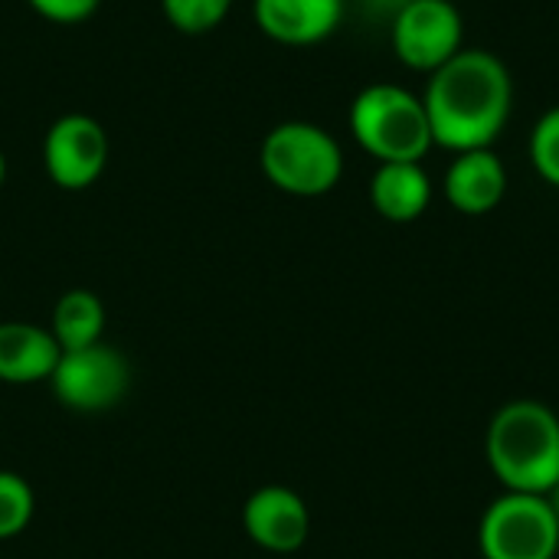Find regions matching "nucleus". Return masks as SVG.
I'll return each instance as SVG.
<instances>
[{
	"label": "nucleus",
	"mask_w": 559,
	"mask_h": 559,
	"mask_svg": "<svg viewBox=\"0 0 559 559\" xmlns=\"http://www.w3.org/2000/svg\"><path fill=\"white\" fill-rule=\"evenodd\" d=\"M485 455L504 491L550 495L559 481V416L537 400L504 403L488 426Z\"/></svg>",
	"instance_id": "f03ea898"
},
{
	"label": "nucleus",
	"mask_w": 559,
	"mask_h": 559,
	"mask_svg": "<svg viewBox=\"0 0 559 559\" xmlns=\"http://www.w3.org/2000/svg\"><path fill=\"white\" fill-rule=\"evenodd\" d=\"M62 347L56 344L49 328L26 324V321H3L0 324V383L29 386L52 377Z\"/></svg>",
	"instance_id": "f8f14e48"
},
{
	"label": "nucleus",
	"mask_w": 559,
	"mask_h": 559,
	"mask_svg": "<svg viewBox=\"0 0 559 559\" xmlns=\"http://www.w3.org/2000/svg\"><path fill=\"white\" fill-rule=\"evenodd\" d=\"M108 131L92 115H62L43 134V170L59 190H88L108 167Z\"/></svg>",
	"instance_id": "6e6552de"
},
{
	"label": "nucleus",
	"mask_w": 559,
	"mask_h": 559,
	"mask_svg": "<svg viewBox=\"0 0 559 559\" xmlns=\"http://www.w3.org/2000/svg\"><path fill=\"white\" fill-rule=\"evenodd\" d=\"M390 46L406 69L432 75L465 49V16L452 0H413L390 20Z\"/></svg>",
	"instance_id": "423d86ee"
},
{
	"label": "nucleus",
	"mask_w": 559,
	"mask_h": 559,
	"mask_svg": "<svg viewBox=\"0 0 559 559\" xmlns=\"http://www.w3.org/2000/svg\"><path fill=\"white\" fill-rule=\"evenodd\" d=\"M478 547L485 559H557L559 518L550 498L504 491L481 518Z\"/></svg>",
	"instance_id": "39448f33"
},
{
	"label": "nucleus",
	"mask_w": 559,
	"mask_h": 559,
	"mask_svg": "<svg viewBox=\"0 0 559 559\" xmlns=\"http://www.w3.org/2000/svg\"><path fill=\"white\" fill-rule=\"evenodd\" d=\"M432 144L452 154L495 147L514 111V75L491 49H462L426 82Z\"/></svg>",
	"instance_id": "f257e3e1"
},
{
	"label": "nucleus",
	"mask_w": 559,
	"mask_h": 559,
	"mask_svg": "<svg viewBox=\"0 0 559 559\" xmlns=\"http://www.w3.org/2000/svg\"><path fill=\"white\" fill-rule=\"evenodd\" d=\"M547 498H550V504H554V511H557V518H559V481H557V488H554Z\"/></svg>",
	"instance_id": "aec40b11"
},
{
	"label": "nucleus",
	"mask_w": 559,
	"mask_h": 559,
	"mask_svg": "<svg viewBox=\"0 0 559 559\" xmlns=\"http://www.w3.org/2000/svg\"><path fill=\"white\" fill-rule=\"evenodd\" d=\"M265 180L288 197H324L344 177V151L337 138L314 121H282L259 147Z\"/></svg>",
	"instance_id": "20e7f679"
},
{
	"label": "nucleus",
	"mask_w": 559,
	"mask_h": 559,
	"mask_svg": "<svg viewBox=\"0 0 559 559\" xmlns=\"http://www.w3.org/2000/svg\"><path fill=\"white\" fill-rule=\"evenodd\" d=\"M527 154H531V164H534L537 177L559 190V105L547 108L537 118V124L531 131Z\"/></svg>",
	"instance_id": "f3484780"
},
{
	"label": "nucleus",
	"mask_w": 559,
	"mask_h": 559,
	"mask_svg": "<svg viewBox=\"0 0 559 559\" xmlns=\"http://www.w3.org/2000/svg\"><path fill=\"white\" fill-rule=\"evenodd\" d=\"M52 337L62 350H82L102 344L105 334V305L95 292L72 288L52 308Z\"/></svg>",
	"instance_id": "4468645a"
},
{
	"label": "nucleus",
	"mask_w": 559,
	"mask_h": 559,
	"mask_svg": "<svg viewBox=\"0 0 559 559\" xmlns=\"http://www.w3.org/2000/svg\"><path fill=\"white\" fill-rule=\"evenodd\" d=\"M242 527L255 547L269 554H295L311 534V514L298 491L285 485H269L246 501Z\"/></svg>",
	"instance_id": "1a4fd4ad"
},
{
	"label": "nucleus",
	"mask_w": 559,
	"mask_h": 559,
	"mask_svg": "<svg viewBox=\"0 0 559 559\" xmlns=\"http://www.w3.org/2000/svg\"><path fill=\"white\" fill-rule=\"evenodd\" d=\"M160 10L177 33L200 36L216 29L229 16L233 0H160Z\"/></svg>",
	"instance_id": "dca6fc26"
},
{
	"label": "nucleus",
	"mask_w": 559,
	"mask_h": 559,
	"mask_svg": "<svg viewBox=\"0 0 559 559\" xmlns=\"http://www.w3.org/2000/svg\"><path fill=\"white\" fill-rule=\"evenodd\" d=\"M3 180H7V157H3V151H0V187H3Z\"/></svg>",
	"instance_id": "412c9836"
},
{
	"label": "nucleus",
	"mask_w": 559,
	"mask_h": 559,
	"mask_svg": "<svg viewBox=\"0 0 559 559\" xmlns=\"http://www.w3.org/2000/svg\"><path fill=\"white\" fill-rule=\"evenodd\" d=\"M432 203V180L423 164H377L370 177V206L390 223H413Z\"/></svg>",
	"instance_id": "ddd939ff"
},
{
	"label": "nucleus",
	"mask_w": 559,
	"mask_h": 559,
	"mask_svg": "<svg viewBox=\"0 0 559 559\" xmlns=\"http://www.w3.org/2000/svg\"><path fill=\"white\" fill-rule=\"evenodd\" d=\"M347 0H252V20L278 46L305 49L337 33Z\"/></svg>",
	"instance_id": "9d476101"
},
{
	"label": "nucleus",
	"mask_w": 559,
	"mask_h": 559,
	"mask_svg": "<svg viewBox=\"0 0 559 559\" xmlns=\"http://www.w3.org/2000/svg\"><path fill=\"white\" fill-rule=\"evenodd\" d=\"M49 383L62 406L75 413H105L131 390V367L115 347L92 344L82 350H62Z\"/></svg>",
	"instance_id": "0eeeda50"
},
{
	"label": "nucleus",
	"mask_w": 559,
	"mask_h": 559,
	"mask_svg": "<svg viewBox=\"0 0 559 559\" xmlns=\"http://www.w3.org/2000/svg\"><path fill=\"white\" fill-rule=\"evenodd\" d=\"M364 3V10L367 13H373V16H386V20H393L403 7H409L413 0H360Z\"/></svg>",
	"instance_id": "6ab92c4d"
},
{
	"label": "nucleus",
	"mask_w": 559,
	"mask_h": 559,
	"mask_svg": "<svg viewBox=\"0 0 559 559\" xmlns=\"http://www.w3.org/2000/svg\"><path fill=\"white\" fill-rule=\"evenodd\" d=\"M508 183L511 180L504 160L491 147H481L452 157L442 177V193L455 213L485 216L501 206V200L508 197Z\"/></svg>",
	"instance_id": "9b49d317"
},
{
	"label": "nucleus",
	"mask_w": 559,
	"mask_h": 559,
	"mask_svg": "<svg viewBox=\"0 0 559 559\" xmlns=\"http://www.w3.org/2000/svg\"><path fill=\"white\" fill-rule=\"evenodd\" d=\"M36 511L33 488L16 472H0V540L20 537Z\"/></svg>",
	"instance_id": "2eb2a0df"
},
{
	"label": "nucleus",
	"mask_w": 559,
	"mask_h": 559,
	"mask_svg": "<svg viewBox=\"0 0 559 559\" xmlns=\"http://www.w3.org/2000/svg\"><path fill=\"white\" fill-rule=\"evenodd\" d=\"M33 7L36 16H43L46 23H56V26H75V23H85L102 0H26Z\"/></svg>",
	"instance_id": "a211bd4d"
},
{
	"label": "nucleus",
	"mask_w": 559,
	"mask_h": 559,
	"mask_svg": "<svg viewBox=\"0 0 559 559\" xmlns=\"http://www.w3.org/2000/svg\"><path fill=\"white\" fill-rule=\"evenodd\" d=\"M347 124L357 147L377 164H423L436 147L423 95L396 82H373L360 88L350 102Z\"/></svg>",
	"instance_id": "7ed1b4c3"
}]
</instances>
